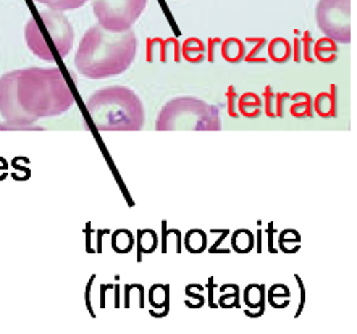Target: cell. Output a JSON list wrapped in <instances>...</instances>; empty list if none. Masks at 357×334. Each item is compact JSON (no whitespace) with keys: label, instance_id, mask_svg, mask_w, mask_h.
<instances>
[{"label":"cell","instance_id":"cell-1","mask_svg":"<svg viewBox=\"0 0 357 334\" xmlns=\"http://www.w3.org/2000/svg\"><path fill=\"white\" fill-rule=\"evenodd\" d=\"M136 34L112 33L102 26H91L75 54V67L91 79H104L125 73L136 57Z\"/></svg>","mask_w":357,"mask_h":334},{"label":"cell","instance_id":"cell-2","mask_svg":"<svg viewBox=\"0 0 357 334\" xmlns=\"http://www.w3.org/2000/svg\"><path fill=\"white\" fill-rule=\"evenodd\" d=\"M18 102L36 123L68 111L75 95L60 68H26L18 74Z\"/></svg>","mask_w":357,"mask_h":334},{"label":"cell","instance_id":"cell-3","mask_svg":"<svg viewBox=\"0 0 357 334\" xmlns=\"http://www.w3.org/2000/svg\"><path fill=\"white\" fill-rule=\"evenodd\" d=\"M86 109L99 131H139L146 111L135 90L126 86H109L91 95Z\"/></svg>","mask_w":357,"mask_h":334},{"label":"cell","instance_id":"cell-4","mask_svg":"<svg viewBox=\"0 0 357 334\" xmlns=\"http://www.w3.org/2000/svg\"><path fill=\"white\" fill-rule=\"evenodd\" d=\"M24 39L36 57L45 62H55L71 52L75 31L62 12L44 10L28 19Z\"/></svg>","mask_w":357,"mask_h":334},{"label":"cell","instance_id":"cell-5","mask_svg":"<svg viewBox=\"0 0 357 334\" xmlns=\"http://www.w3.org/2000/svg\"><path fill=\"white\" fill-rule=\"evenodd\" d=\"M159 131H220L222 120L218 107L196 97H175L163 105L157 116Z\"/></svg>","mask_w":357,"mask_h":334},{"label":"cell","instance_id":"cell-6","mask_svg":"<svg viewBox=\"0 0 357 334\" xmlns=\"http://www.w3.org/2000/svg\"><path fill=\"white\" fill-rule=\"evenodd\" d=\"M147 5V0H94L99 26L112 33L130 31Z\"/></svg>","mask_w":357,"mask_h":334},{"label":"cell","instance_id":"cell-7","mask_svg":"<svg viewBox=\"0 0 357 334\" xmlns=\"http://www.w3.org/2000/svg\"><path fill=\"white\" fill-rule=\"evenodd\" d=\"M315 19L325 38L336 44L351 42V0H319Z\"/></svg>","mask_w":357,"mask_h":334},{"label":"cell","instance_id":"cell-8","mask_svg":"<svg viewBox=\"0 0 357 334\" xmlns=\"http://www.w3.org/2000/svg\"><path fill=\"white\" fill-rule=\"evenodd\" d=\"M18 74L20 70H15L0 78V115L8 123L26 126L28 129H43L34 126V121L18 102Z\"/></svg>","mask_w":357,"mask_h":334},{"label":"cell","instance_id":"cell-9","mask_svg":"<svg viewBox=\"0 0 357 334\" xmlns=\"http://www.w3.org/2000/svg\"><path fill=\"white\" fill-rule=\"evenodd\" d=\"M243 299L249 310H256L249 313L248 317L257 318L264 315V310H265V286L264 285H256V283L249 285L246 289H244Z\"/></svg>","mask_w":357,"mask_h":334},{"label":"cell","instance_id":"cell-10","mask_svg":"<svg viewBox=\"0 0 357 334\" xmlns=\"http://www.w3.org/2000/svg\"><path fill=\"white\" fill-rule=\"evenodd\" d=\"M314 110L315 113L322 116V118H331L336 116V86L331 84L328 93H320L314 99Z\"/></svg>","mask_w":357,"mask_h":334},{"label":"cell","instance_id":"cell-11","mask_svg":"<svg viewBox=\"0 0 357 334\" xmlns=\"http://www.w3.org/2000/svg\"><path fill=\"white\" fill-rule=\"evenodd\" d=\"M220 49L223 60L233 65L241 63L244 60V55H246V45H244L243 40L238 38H228L225 40H222Z\"/></svg>","mask_w":357,"mask_h":334},{"label":"cell","instance_id":"cell-12","mask_svg":"<svg viewBox=\"0 0 357 334\" xmlns=\"http://www.w3.org/2000/svg\"><path fill=\"white\" fill-rule=\"evenodd\" d=\"M236 105L239 110L238 113L246 116V118H257V116H260V113H262L264 100L260 99L257 94L246 93L236 100Z\"/></svg>","mask_w":357,"mask_h":334},{"label":"cell","instance_id":"cell-13","mask_svg":"<svg viewBox=\"0 0 357 334\" xmlns=\"http://www.w3.org/2000/svg\"><path fill=\"white\" fill-rule=\"evenodd\" d=\"M181 55L190 63H202L206 60V44L197 38L186 39L181 45Z\"/></svg>","mask_w":357,"mask_h":334},{"label":"cell","instance_id":"cell-14","mask_svg":"<svg viewBox=\"0 0 357 334\" xmlns=\"http://www.w3.org/2000/svg\"><path fill=\"white\" fill-rule=\"evenodd\" d=\"M314 58L319 60V62L322 63H333L336 62V58H338V44L335 42V40H331L328 38H324V39H319L317 42L314 44Z\"/></svg>","mask_w":357,"mask_h":334},{"label":"cell","instance_id":"cell-15","mask_svg":"<svg viewBox=\"0 0 357 334\" xmlns=\"http://www.w3.org/2000/svg\"><path fill=\"white\" fill-rule=\"evenodd\" d=\"M293 100L291 105V115L296 118H305V116H312L314 113V99L310 97L307 93H298L294 95H289Z\"/></svg>","mask_w":357,"mask_h":334},{"label":"cell","instance_id":"cell-16","mask_svg":"<svg viewBox=\"0 0 357 334\" xmlns=\"http://www.w3.org/2000/svg\"><path fill=\"white\" fill-rule=\"evenodd\" d=\"M291 44L287 39L277 38L268 45V58L275 63H287L291 58Z\"/></svg>","mask_w":357,"mask_h":334},{"label":"cell","instance_id":"cell-17","mask_svg":"<svg viewBox=\"0 0 357 334\" xmlns=\"http://www.w3.org/2000/svg\"><path fill=\"white\" fill-rule=\"evenodd\" d=\"M268 303L277 310H282V308L288 307L289 302H291V291H289L288 286L284 285H273L268 289Z\"/></svg>","mask_w":357,"mask_h":334},{"label":"cell","instance_id":"cell-18","mask_svg":"<svg viewBox=\"0 0 357 334\" xmlns=\"http://www.w3.org/2000/svg\"><path fill=\"white\" fill-rule=\"evenodd\" d=\"M185 249L190 254H202L207 250V234L202 230H190L185 236Z\"/></svg>","mask_w":357,"mask_h":334},{"label":"cell","instance_id":"cell-19","mask_svg":"<svg viewBox=\"0 0 357 334\" xmlns=\"http://www.w3.org/2000/svg\"><path fill=\"white\" fill-rule=\"evenodd\" d=\"M231 247L238 254H249L254 249V234L249 230H236L231 237Z\"/></svg>","mask_w":357,"mask_h":334},{"label":"cell","instance_id":"cell-20","mask_svg":"<svg viewBox=\"0 0 357 334\" xmlns=\"http://www.w3.org/2000/svg\"><path fill=\"white\" fill-rule=\"evenodd\" d=\"M149 302L154 308H163L168 312L170 308V287L165 285H155L149 291Z\"/></svg>","mask_w":357,"mask_h":334},{"label":"cell","instance_id":"cell-21","mask_svg":"<svg viewBox=\"0 0 357 334\" xmlns=\"http://www.w3.org/2000/svg\"><path fill=\"white\" fill-rule=\"evenodd\" d=\"M135 246V237L128 230H119L112 236V249L119 254H128Z\"/></svg>","mask_w":357,"mask_h":334},{"label":"cell","instance_id":"cell-22","mask_svg":"<svg viewBox=\"0 0 357 334\" xmlns=\"http://www.w3.org/2000/svg\"><path fill=\"white\" fill-rule=\"evenodd\" d=\"M163 228V242H162V252H175L180 254L181 252V234L178 230H167L165 223L162 225Z\"/></svg>","mask_w":357,"mask_h":334},{"label":"cell","instance_id":"cell-23","mask_svg":"<svg viewBox=\"0 0 357 334\" xmlns=\"http://www.w3.org/2000/svg\"><path fill=\"white\" fill-rule=\"evenodd\" d=\"M137 244H139V254H152L157 249V236L152 230L137 231Z\"/></svg>","mask_w":357,"mask_h":334},{"label":"cell","instance_id":"cell-24","mask_svg":"<svg viewBox=\"0 0 357 334\" xmlns=\"http://www.w3.org/2000/svg\"><path fill=\"white\" fill-rule=\"evenodd\" d=\"M228 291L227 292L225 289H222L220 287V294L222 297L218 299V307L222 308H239V287L238 285H227Z\"/></svg>","mask_w":357,"mask_h":334},{"label":"cell","instance_id":"cell-25","mask_svg":"<svg viewBox=\"0 0 357 334\" xmlns=\"http://www.w3.org/2000/svg\"><path fill=\"white\" fill-rule=\"evenodd\" d=\"M299 241L301 237L298 234V231L294 230H287L282 232V236H280V249H282L283 252H288V254H293L291 247L293 246L296 250H299Z\"/></svg>","mask_w":357,"mask_h":334},{"label":"cell","instance_id":"cell-26","mask_svg":"<svg viewBox=\"0 0 357 334\" xmlns=\"http://www.w3.org/2000/svg\"><path fill=\"white\" fill-rule=\"evenodd\" d=\"M88 2L89 0H55V2L47 5V7H50V10H57V12H66V10L83 7Z\"/></svg>","mask_w":357,"mask_h":334},{"label":"cell","instance_id":"cell-27","mask_svg":"<svg viewBox=\"0 0 357 334\" xmlns=\"http://www.w3.org/2000/svg\"><path fill=\"white\" fill-rule=\"evenodd\" d=\"M264 107H265V113H267L270 118L277 116V111H275V94L272 93V88H270V86L265 88Z\"/></svg>","mask_w":357,"mask_h":334},{"label":"cell","instance_id":"cell-28","mask_svg":"<svg viewBox=\"0 0 357 334\" xmlns=\"http://www.w3.org/2000/svg\"><path fill=\"white\" fill-rule=\"evenodd\" d=\"M227 99H228V113L233 118H238V110H236V90L234 88H228L227 93Z\"/></svg>","mask_w":357,"mask_h":334},{"label":"cell","instance_id":"cell-29","mask_svg":"<svg viewBox=\"0 0 357 334\" xmlns=\"http://www.w3.org/2000/svg\"><path fill=\"white\" fill-rule=\"evenodd\" d=\"M301 42H304V49H301V52H304L305 60H307V62H310V63L315 62V58L312 55V40H310L309 33L304 34V39H301Z\"/></svg>","mask_w":357,"mask_h":334},{"label":"cell","instance_id":"cell-30","mask_svg":"<svg viewBox=\"0 0 357 334\" xmlns=\"http://www.w3.org/2000/svg\"><path fill=\"white\" fill-rule=\"evenodd\" d=\"M252 40H254V42H256V45H254V49H252L251 54L244 55V60H246V62H249V63H257L256 54L265 45V39H264V38H259V39H254V38H252Z\"/></svg>","mask_w":357,"mask_h":334},{"label":"cell","instance_id":"cell-31","mask_svg":"<svg viewBox=\"0 0 357 334\" xmlns=\"http://www.w3.org/2000/svg\"><path fill=\"white\" fill-rule=\"evenodd\" d=\"M220 44H222V40L217 39V38H212L207 42V45H208V49H207V60L211 63L215 62V47H217V45H220Z\"/></svg>","mask_w":357,"mask_h":334},{"label":"cell","instance_id":"cell-32","mask_svg":"<svg viewBox=\"0 0 357 334\" xmlns=\"http://www.w3.org/2000/svg\"><path fill=\"white\" fill-rule=\"evenodd\" d=\"M296 52H294V60L296 62H301V39H296Z\"/></svg>","mask_w":357,"mask_h":334},{"label":"cell","instance_id":"cell-33","mask_svg":"<svg viewBox=\"0 0 357 334\" xmlns=\"http://www.w3.org/2000/svg\"><path fill=\"white\" fill-rule=\"evenodd\" d=\"M34 2H38V3H44V5H50L52 2H55V0H34Z\"/></svg>","mask_w":357,"mask_h":334}]
</instances>
